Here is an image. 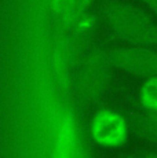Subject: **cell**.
Instances as JSON below:
<instances>
[{"label":"cell","instance_id":"obj_1","mask_svg":"<svg viewBox=\"0 0 157 158\" xmlns=\"http://www.w3.org/2000/svg\"><path fill=\"white\" fill-rule=\"evenodd\" d=\"M102 15L120 40L137 47L157 48V23L143 10L121 0H108Z\"/></svg>","mask_w":157,"mask_h":158},{"label":"cell","instance_id":"obj_2","mask_svg":"<svg viewBox=\"0 0 157 158\" xmlns=\"http://www.w3.org/2000/svg\"><path fill=\"white\" fill-rule=\"evenodd\" d=\"M109 56L113 68L121 72L145 78L157 76V51L155 48L129 45L109 51Z\"/></svg>","mask_w":157,"mask_h":158},{"label":"cell","instance_id":"obj_3","mask_svg":"<svg viewBox=\"0 0 157 158\" xmlns=\"http://www.w3.org/2000/svg\"><path fill=\"white\" fill-rule=\"evenodd\" d=\"M132 129L141 139L157 144V111H145L134 117Z\"/></svg>","mask_w":157,"mask_h":158},{"label":"cell","instance_id":"obj_4","mask_svg":"<svg viewBox=\"0 0 157 158\" xmlns=\"http://www.w3.org/2000/svg\"><path fill=\"white\" fill-rule=\"evenodd\" d=\"M141 98L146 111H157V76L146 80L141 91Z\"/></svg>","mask_w":157,"mask_h":158},{"label":"cell","instance_id":"obj_5","mask_svg":"<svg viewBox=\"0 0 157 158\" xmlns=\"http://www.w3.org/2000/svg\"><path fill=\"white\" fill-rule=\"evenodd\" d=\"M141 2L157 17V0H141Z\"/></svg>","mask_w":157,"mask_h":158},{"label":"cell","instance_id":"obj_6","mask_svg":"<svg viewBox=\"0 0 157 158\" xmlns=\"http://www.w3.org/2000/svg\"><path fill=\"white\" fill-rule=\"evenodd\" d=\"M139 158H157V153H150V154H145Z\"/></svg>","mask_w":157,"mask_h":158}]
</instances>
